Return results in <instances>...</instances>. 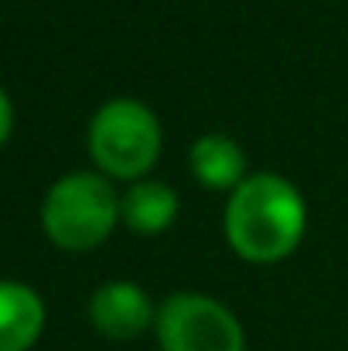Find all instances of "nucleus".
<instances>
[{"instance_id": "1", "label": "nucleus", "mask_w": 348, "mask_h": 351, "mask_svg": "<svg viewBox=\"0 0 348 351\" xmlns=\"http://www.w3.org/2000/svg\"><path fill=\"white\" fill-rule=\"evenodd\" d=\"M308 229L301 191L280 174H249L226 205V239L246 263L266 266L287 259Z\"/></svg>"}, {"instance_id": "2", "label": "nucleus", "mask_w": 348, "mask_h": 351, "mask_svg": "<svg viewBox=\"0 0 348 351\" xmlns=\"http://www.w3.org/2000/svg\"><path fill=\"white\" fill-rule=\"evenodd\" d=\"M119 222V198L103 174H69L51 184L41 205V226L58 249H96Z\"/></svg>"}, {"instance_id": "3", "label": "nucleus", "mask_w": 348, "mask_h": 351, "mask_svg": "<svg viewBox=\"0 0 348 351\" xmlns=\"http://www.w3.org/2000/svg\"><path fill=\"white\" fill-rule=\"evenodd\" d=\"M89 154L103 174L137 181L161 157V123L140 99H113L89 123Z\"/></svg>"}, {"instance_id": "4", "label": "nucleus", "mask_w": 348, "mask_h": 351, "mask_svg": "<svg viewBox=\"0 0 348 351\" xmlns=\"http://www.w3.org/2000/svg\"><path fill=\"white\" fill-rule=\"evenodd\" d=\"M161 351H246L239 317L205 293H171L157 311Z\"/></svg>"}, {"instance_id": "5", "label": "nucleus", "mask_w": 348, "mask_h": 351, "mask_svg": "<svg viewBox=\"0 0 348 351\" xmlns=\"http://www.w3.org/2000/svg\"><path fill=\"white\" fill-rule=\"evenodd\" d=\"M89 321L103 338L133 341L147 328L157 324V307H154V300L147 297L143 287H137L130 280H113V283H103L93 293Z\"/></svg>"}, {"instance_id": "6", "label": "nucleus", "mask_w": 348, "mask_h": 351, "mask_svg": "<svg viewBox=\"0 0 348 351\" xmlns=\"http://www.w3.org/2000/svg\"><path fill=\"white\" fill-rule=\"evenodd\" d=\"M188 167H192L195 181L209 191H235L249 178L242 147L232 136H222V133L198 136L188 150Z\"/></svg>"}, {"instance_id": "7", "label": "nucleus", "mask_w": 348, "mask_h": 351, "mask_svg": "<svg viewBox=\"0 0 348 351\" xmlns=\"http://www.w3.org/2000/svg\"><path fill=\"white\" fill-rule=\"evenodd\" d=\"M181 212L178 191L171 184L161 181H137L123 198H119V219L126 222V229L140 235H161L174 226Z\"/></svg>"}, {"instance_id": "8", "label": "nucleus", "mask_w": 348, "mask_h": 351, "mask_svg": "<svg viewBox=\"0 0 348 351\" xmlns=\"http://www.w3.org/2000/svg\"><path fill=\"white\" fill-rule=\"evenodd\" d=\"M45 328V304L24 283H0V351H27Z\"/></svg>"}, {"instance_id": "9", "label": "nucleus", "mask_w": 348, "mask_h": 351, "mask_svg": "<svg viewBox=\"0 0 348 351\" xmlns=\"http://www.w3.org/2000/svg\"><path fill=\"white\" fill-rule=\"evenodd\" d=\"M10 126H14V110H10V99L0 93V147L10 136Z\"/></svg>"}]
</instances>
